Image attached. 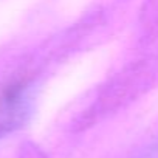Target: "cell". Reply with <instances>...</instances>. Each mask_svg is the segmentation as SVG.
<instances>
[{
    "mask_svg": "<svg viewBox=\"0 0 158 158\" xmlns=\"http://www.w3.org/2000/svg\"><path fill=\"white\" fill-rule=\"evenodd\" d=\"M25 85H10L0 95V138L22 126L27 113Z\"/></svg>",
    "mask_w": 158,
    "mask_h": 158,
    "instance_id": "1",
    "label": "cell"
}]
</instances>
